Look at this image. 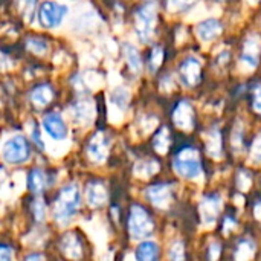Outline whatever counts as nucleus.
<instances>
[{"label":"nucleus","instance_id":"1","mask_svg":"<svg viewBox=\"0 0 261 261\" xmlns=\"http://www.w3.org/2000/svg\"><path fill=\"white\" fill-rule=\"evenodd\" d=\"M81 202L80 190L76 185H67L60 190L57 199H55V208L54 216L60 223L69 222L78 211Z\"/></svg>","mask_w":261,"mask_h":261},{"label":"nucleus","instance_id":"2","mask_svg":"<svg viewBox=\"0 0 261 261\" xmlns=\"http://www.w3.org/2000/svg\"><path fill=\"white\" fill-rule=\"evenodd\" d=\"M174 171L185 177V179H196L202 174V164H200V154L196 148L187 147L182 148L173 162Z\"/></svg>","mask_w":261,"mask_h":261},{"label":"nucleus","instance_id":"3","mask_svg":"<svg viewBox=\"0 0 261 261\" xmlns=\"http://www.w3.org/2000/svg\"><path fill=\"white\" fill-rule=\"evenodd\" d=\"M153 229H154V223L151 217L148 216V213L142 206L133 205L130 210V216H128V231L132 237L145 239L153 232Z\"/></svg>","mask_w":261,"mask_h":261},{"label":"nucleus","instance_id":"4","mask_svg":"<svg viewBox=\"0 0 261 261\" xmlns=\"http://www.w3.org/2000/svg\"><path fill=\"white\" fill-rule=\"evenodd\" d=\"M2 156L5 162L8 164H12V165L23 164L31 156V148H29L28 141L23 136H14L8 139L2 148Z\"/></svg>","mask_w":261,"mask_h":261},{"label":"nucleus","instance_id":"5","mask_svg":"<svg viewBox=\"0 0 261 261\" xmlns=\"http://www.w3.org/2000/svg\"><path fill=\"white\" fill-rule=\"evenodd\" d=\"M156 5L154 3H145L144 6H141L136 12V31L139 38L147 43L154 31V24H156Z\"/></svg>","mask_w":261,"mask_h":261},{"label":"nucleus","instance_id":"6","mask_svg":"<svg viewBox=\"0 0 261 261\" xmlns=\"http://www.w3.org/2000/svg\"><path fill=\"white\" fill-rule=\"evenodd\" d=\"M67 12L66 6H61L55 2H44L38 8V21L43 28H57L63 23V18Z\"/></svg>","mask_w":261,"mask_h":261},{"label":"nucleus","instance_id":"7","mask_svg":"<svg viewBox=\"0 0 261 261\" xmlns=\"http://www.w3.org/2000/svg\"><path fill=\"white\" fill-rule=\"evenodd\" d=\"M200 67H202V64L196 57H188L180 64V69H179L180 81L188 87L197 86L200 83Z\"/></svg>","mask_w":261,"mask_h":261},{"label":"nucleus","instance_id":"8","mask_svg":"<svg viewBox=\"0 0 261 261\" xmlns=\"http://www.w3.org/2000/svg\"><path fill=\"white\" fill-rule=\"evenodd\" d=\"M200 210V217H202V222L205 225H213L217 217H219V213L222 210V197L219 194H211L208 197H205L199 206Z\"/></svg>","mask_w":261,"mask_h":261},{"label":"nucleus","instance_id":"9","mask_svg":"<svg viewBox=\"0 0 261 261\" xmlns=\"http://www.w3.org/2000/svg\"><path fill=\"white\" fill-rule=\"evenodd\" d=\"M261 54V38L257 34H252L243 47V54H242V61L246 67L249 69H255L258 61H260Z\"/></svg>","mask_w":261,"mask_h":261},{"label":"nucleus","instance_id":"10","mask_svg":"<svg viewBox=\"0 0 261 261\" xmlns=\"http://www.w3.org/2000/svg\"><path fill=\"white\" fill-rule=\"evenodd\" d=\"M43 127L46 133L55 141H61L67 135V127L64 124V119L57 113H47L43 118Z\"/></svg>","mask_w":261,"mask_h":261},{"label":"nucleus","instance_id":"11","mask_svg":"<svg viewBox=\"0 0 261 261\" xmlns=\"http://www.w3.org/2000/svg\"><path fill=\"white\" fill-rule=\"evenodd\" d=\"M173 121L174 124L182 130H191L194 125V110L190 102L182 101L177 104V107L173 112Z\"/></svg>","mask_w":261,"mask_h":261},{"label":"nucleus","instance_id":"12","mask_svg":"<svg viewBox=\"0 0 261 261\" xmlns=\"http://www.w3.org/2000/svg\"><path fill=\"white\" fill-rule=\"evenodd\" d=\"M148 200L158 208H167L171 202V190L168 185H153L147 190Z\"/></svg>","mask_w":261,"mask_h":261},{"label":"nucleus","instance_id":"13","mask_svg":"<svg viewBox=\"0 0 261 261\" xmlns=\"http://www.w3.org/2000/svg\"><path fill=\"white\" fill-rule=\"evenodd\" d=\"M107 148H109V141L102 133H98L92 138V141L89 142V156L95 161V162H102L107 158Z\"/></svg>","mask_w":261,"mask_h":261},{"label":"nucleus","instance_id":"14","mask_svg":"<svg viewBox=\"0 0 261 261\" xmlns=\"http://www.w3.org/2000/svg\"><path fill=\"white\" fill-rule=\"evenodd\" d=\"M222 32V24L217 18H206L197 26V35L202 41L208 43L217 38Z\"/></svg>","mask_w":261,"mask_h":261},{"label":"nucleus","instance_id":"15","mask_svg":"<svg viewBox=\"0 0 261 261\" xmlns=\"http://www.w3.org/2000/svg\"><path fill=\"white\" fill-rule=\"evenodd\" d=\"M49 185V176L40 170V168H35L29 173L28 176V188L35 193V194H40L46 190V187Z\"/></svg>","mask_w":261,"mask_h":261},{"label":"nucleus","instance_id":"16","mask_svg":"<svg viewBox=\"0 0 261 261\" xmlns=\"http://www.w3.org/2000/svg\"><path fill=\"white\" fill-rule=\"evenodd\" d=\"M87 202L90 206L93 208H98V206H102L106 203V199H107V191L104 188L102 184L99 182H93L87 187Z\"/></svg>","mask_w":261,"mask_h":261},{"label":"nucleus","instance_id":"17","mask_svg":"<svg viewBox=\"0 0 261 261\" xmlns=\"http://www.w3.org/2000/svg\"><path fill=\"white\" fill-rule=\"evenodd\" d=\"M206 151L214 159L222 158V135L217 128L206 133Z\"/></svg>","mask_w":261,"mask_h":261},{"label":"nucleus","instance_id":"18","mask_svg":"<svg viewBox=\"0 0 261 261\" xmlns=\"http://www.w3.org/2000/svg\"><path fill=\"white\" fill-rule=\"evenodd\" d=\"M54 98V90L49 84H41V86H37L32 93H31V99L35 106L38 107H44L47 106Z\"/></svg>","mask_w":261,"mask_h":261},{"label":"nucleus","instance_id":"19","mask_svg":"<svg viewBox=\"0 0 261 261\" xmlns=\"http://www.w3.org/2000/svg\"><path fill=\"white\" fill-rule=\"evenodd\" d=\"M159 255V246L154 242H142L136 249V258L141 261L156 260Z\"/></svg>","mask_w":261,"mask_h":261},{"label":"nucleus","instance_id":"20","mask_svg":"<svg viewBox=\"0 0 261 261\" xmlns=\"http://www.w3.org/2000/svg\"><path fill=\"white\" fill-rule=\"evenodd\" d=\"M61 249L72 258H78L81 257V245L78 242V239L72 234L64 236L61 240Z\"/></svg>","mask_w":261,"mask_h":261},{"label":"nucleus","instance_id":"21","mask_svg":"<svg viewBox=\"0 0 261 261\" xmlns=\"http://www.w3.org/2000/svg\"><path fill=\"white\" fill-rule=\"evenodd\" d=\"M170 144H171L170 132H168L167 127H162V128L156 133V136H154V139H153V145H154V148H156L158 153L164 154V153L168 151Z\"/></svg>","mask_w":261,"mask_h":261},{"label":"nucleus","instance_id":"22","mask_svg":"<svg viewBox=\"0 0 261 261\" xmlns=\"http://www.w3.org/2000/svg\"><path fill=\"white\" fill-rule=\"evenodd\" d=\"M124 55H125V60H127L130 69L135 72H139L142 67V61H141V55L138 54L136 47L132 44H124Z\"/></svg>","mask_w":261,"mask_h":261},{"label":"nucleus","instance_id":"23","mask_svg":"<svg viewBox=\"0 0 261 261\" xmlns=\"http://www.w3.org/2000/svg\"><path fill=\"white\" fill-rule=\"evenodd\" d=\"M254 252H255L254 243L245 240V242H242V243L239 245L237 252H236V258H237V260H248V258H251V257L254 255Z\"/></svg>","mask_w":261,"mask_h":261},{"label":"nucleus","instance_id":"24","mask_svg":"<svg viewBox=\"0 0 261 261\" xmlns=\"http://www.w3.org/2000/svg\"><path fill=\"white\" fill-rule=\"evenodd\" d=\"M162 58H164V52L161 47H154L151 50V55H150V70L151 72H156L162 63Z\"/></svg>","mask_w":261,"mask_h":261},{"label":"nucleus","instance_id":"25","mask_svg":"<svg viewBox=\"0 0 261 261\" xmlns=\"http://www.w3.org/2000/svg\"><path fill=\"white\" fill-rule=\"evenodd\" d=\"M251 161L254 164H261V133L254 139L251 147Z\"/></svg>","mask_w":261,"mask_h":261},{"label":"nucleus","instance_id":"26","mask_svg":"<svg viewBox=\"0 0 261 261\" xmlns=\"http://www.w3.org/2000/svg\"><path fill=\"white\" fill-rule=\"evenodd\" d=\"M156 171H158V164L156 162H142L138 167V173L142 177H148V176H151Z\"/></svg>","mask_w":261,"mask_h":261},{"label":"nucleus","instance_id":"27","mask_svg":"<svg viewBox=\"0 0 261 261\" xmlns=\"http://www.w3.org/2000/svg\"><path fill=\"white\" fill-rule=\"evenodd\" d=\"M194 0H167V8L173 12L188 8Z\"/></svg>","mask_w":261,"mask_h":261},{"label":"nucleus","instance_id":"28","mask_svg":"<svg viewBox=\"0 0 261 261\" xmlns=\"http://www.w3.org/2000/svg\"><path fill=\"white\" fill-rule=\"evenodd\" d=\"M170 257L173 260H182L185 257L184 255V246H182V243H174L173 245V248L170 251Z\"/></svg>","mask_w":261,"mask_h":261},{"label":"nucleus","instance_id":"29","mask_svg":"<svg viewBox=\"0 0 261 261\" xmlns=\"http://www.w3.org/2000/svg\"><path fill=\"white\" fill-rule=\"evenodd\" d=\"M252 106H254L255 112L261 113V84L255 86V89H254V102H252Z\"/></svg>","mask_w":261,"mask_h":261},{"label":"nucleus","instance_id":"30","mask_svg":"<svg viewBox=\"0 0 261 261\" xmlns=\"http://www.w3.org/2000/svg\"><path fill=\"white\" fill-rule=\"evenodd\" d=\"M34 216H35L37 220H43L44 219V205L40 200H37L34 203Z\"/></svg>","mask_w":261,"mask_h":261},{"label":"nucleus","instance_id":"31","mask_svg":"<svg viewBox=\"0 0 261 261\" xmlns=\"http://www.w3.org/2000/svg\"><path fill=\"white\" fill-rule=\"evenodd\" d=\"M12 255H14V252L9 246H3V245L0 246V261L11 260Z\"/></svg>","mask_w":261,"mask_h":261},{"label":"nucleus","instance_id":"32","mask_svg":"<svg viewBox=\"0 0 261 261\" xmlns=\"http://www.w3.org/2000/svg\"><path fill=\"white\" fill-rule=\"evenodd\" d=\"M239 184H240V188H242V190H248V187H249V184H251L249 174H246L245 171H242L240 176H239Z\"/></svg>","mask_w":261,"mask_h":261},{"label":"nucleus","instance_id":"33","mask_svg":"<svg viewBox=\"0 0 261 261\" xmlns=\"http://www.w3.org/2000/svg\"><path fill=\"white\" fill-rule=\"evenodd\" d=\"M29 44H32V49L37 50V52H44L46 50V44L41 43L40 40H38V43H35V40H29Z\"/></svg>","mask_w":261,"mask_h":261},{"label":"nucleus","instance_id":"34","mask_svg":"<svg viewBox=\"0 0 261 261\" xmlns=\"http://www.w3.org/2000/svg\"><path fill=\"white\" fill-rule=\"evenodd\" d=\"M32 138H34V142L38 144L40 148H44V145H43V142H41V139H40V132H38V127H37V125H35V128H34V132H32Z\"/></svg>","mask_w":261,"mask_h":261},{"label":"nucleus","instance_id":"35","mask_svg":"<svg viewBox=\"0 0 261 261\" xmlns=\"http://www.w3.org/2000/svg\"><path fill=\"white\" fill-rule=\"evenodd\" d=\"M219 254H220V246H219V243H214L213 246H211V254H210V258H219Z\"/></svg>","mask_w":261,"mask_h":261},{"label":"nucleus","instance_id":"36","mask_svg":"<svg viewBox=\"0 0 261 261\" xmlns=\"http://www.w3.org/2000/svg\"><path fill=\"white\" fill-rule=\"evenodd\" d=\"M255 216H257V219H260L261 220V203L260 205H257V208H255Z\"/></svg>","mask_w":261,"mask_h":261},{"label":"nucleus","instance_id":"37","mask_svg":"<svg viewBox=\"0 0 261 261\" xmlns=\"http://www.w3.org/2000/svg\"><path fill=\"white\" fill-rule=\"evenodd\" d=\"M32 258H43V257L38 255V254H34V255H29V257H28V260H32Z\"/></svg>","mask_w":261,"mask_h":261},{"label":"nucleus","instance_id":"38","mask_svg":"<svg viewBox=\"0 0 261 261\" xmlns=\"http://www.w3.org/2000/svg\"><path fill=\"white\" fill-rule=\"evenodd\" d=\"M72 2H75V0H72Z\"/></svg>","mask_w":261,"mask_h":261}]
</instances>
